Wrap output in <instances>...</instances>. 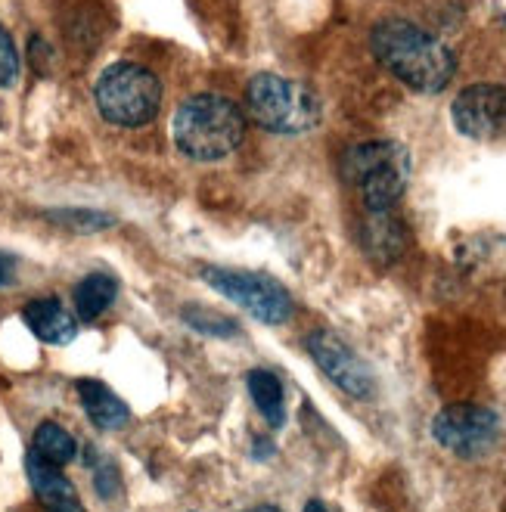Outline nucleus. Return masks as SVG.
<instances>
[{"mask_svg":"<svg viewBox=\"0 0 506 512\" xmlns=\"http://www.w3.org/2000/svg\"><path fill=\"white\" fill-rule=\"evenodd\" d=\"M370 44L379 63L416 94H438L457 72V59L448 44L407 19H382L373 28Z\"/></svg>","mask_w":506,"mask_h":512,"instance_id":"nucleus-1","label":"nucleus"},{"mask_svg":"<svg viewBox=\"0 0 506 512\" xmlns=\"http://www.w3.org/2000/svg\"><path fill=\"white\" fill-rule=\"evenodd\" d=\"M177 149L193 162H218L240 149L246 137V115L221 94H199L181 103L171 125Z\"/></svg>","mask_w":506,"mask_h":512,"instance_id":"nucleus-2","label":"nucleus"},{"mask_svg":"<svg viewBox=\"0 0 506 512\" xmlns=\"http://www.w3.org/2000/svg\"><path fill=\"white\" fill-rule=\"evenodd\" d=\"M342 174L357 187L370 212H389L404 196L410 159L407 149L395 140H373L351 146L342 159Z\"/></svg>","mask_w":506,"mask_h":512,"instance_id":"nucleus-3","label":"nucleus"},{"mask_svg":"<svg viewBox=\"0 0 506 512\" xmlns=\"http://www.w3.org/2000/svg\"><path fill=\"white\" fill-rule=\"evenodd\" d=\"M246 109L255 122L274 134L299 137L320 125V100L314 90L280 75H255L246 87Z\"/></svg>","mask_w":506,"mask_h":512,"instance_id":"nucleus-4","label":"nucleus"},{"mask_svg":"<svg viewBox=\"0 0 506 512\" xmlns=\"http://www.w3.org/2000/svg\"><path fill=\"white\" fill-rule=\"evenodd\" d=\"M100 115L115 128H143L162 109V84L140 63H112L94 87Z\"/></svg>","mask_w":506,"mask_h":512,"instance_id":"nucleus-5","label":"nucleus"},{"mask_svg":"<svg viewBox=\"0 0 506 512\" xmlns=\"http://www.w3.org/2000/svg\"><path fill=\"white\" fill-rule=\"evenodd\" d=\"M199 277L212 286L215 292H221L224 298H230L233 305H240L246 314H252L255 320L267 323V326H280L292 317V298L289 292L264 274H255V270H233V267H202Z\"/></svg>","mask_w":506,"mask_h":512,"instance_id":"nucleus-6","label":"nucleus"},{"mask_svg":"<svg viewBox=\"0 0 506 512\" xmlns=\"http://www.w3.org/2000/svg\"><path fill=\"white\" fill-rule=\"evenodd\" d=\"M432 435L444 450H451L457 457H482L500 435V419L488 407L454 404L432 419Z\"/></svg>","mask_w":506,"mask_h":512,"instance_id":"nucleus-7","label":"nucleus"},{"mask_svg":"<svg viewBox=\"0 0 506 512\" xmlns=\"http://www.w3.org/2000/svg\"><path fill=\"white\" fill-rule=\"evenodd\" d=\"M454 125L472 140H491L506 131V87L503 84H472L460 90L454 106Z\"/></svg>","mask_w":506,"mask_h":512,"instance_id":"nucleus-8","label":"nucleus"},{"mask_svg":"<svg viewBox=\"0 0 506 512\" xmlns=\"http://www.w3.org/2000/svg\"><path fill=\"white\" fill-rule=\"evenodd\" d=\"M308 351L317 360V367L330 376L351 398H370L373 395V373L339 336L317 329L308 336Z\"/></svg>","mask_w":506,"mask_h":512,"instance_id":"nucleus-9","label":"nucleus"},{"mask_svg":"<svg viewBox=\"0 0 506 512\" xmlns=\"http://www.w3.org/2000/svg\"><path fill=\"white\" fill-rule=\"evenodd\" d=\"M25 326L47 345H69L78 336V320L63 308L59 298H35L22 311Z\"/></svg>","mask_w":506,"mask_h":512,"instance_id":"nucleus-10","label":"nucleus"},{"mask_svg":"<svg viewBox=\"0 0 506 512\" xmlns=\"http://www.w3.org/2000/svg\"><path fill=\"white\" fill-rule=\"evenodd\" d=\"M78 398H81V407H84L87 419H91V423L97 429H103V432L122 429L131 419L128 404L118 398L109 385H103L100 379H81L78 382Z\"/></svg>","mask_w":506,"mask_h":512,"instance_id":"nucleus-11","label":"nucleus"},{"mask_svg":"<svg viewBox=\"0 0 506 512\" xmlns=\"http://www.w3.org/2000/svg\"><path fill=\"white\" fill-rule=\"evenodd\" d=\"M25 472H28V481H32V488H35V494H38V500L44 503L47 512H56L63 506L78 503V494L72 488V481L63 475V466H53V463L41 460L35 450H28Z\"/></svg>","mask_w":506,"mask_h":512,"instance_id":"nucleus-12","label":"nucleus"},{"mask_svg":"<svg viewBox=\"0 0 506 512\" xmlns=\"http://www.w3.org/2000/svg\"><path fill=\"white\" fill-rule=\"evenodd\" d=\"M115 295H118V283L109 274H87L75 286V311L84 323H94L100 314L109 311Z\"/></svg>","mask_w":506,"mask_h":512,"instance_id":"nucleus-13","label":"nucleus"},{"mask_svg":"<svg viewBox=\"0 0 506 512\" xmlns=\"http://www.w3.org/2000/svg\"><path fill=\"white\" fill-rule=\"evenodd\" d=\"M246 382H249V395H252L255 407L261 410V416H264L274 429H280V426H283V419H286L283 382H280L271 370H252Z\"/></svg>","mask_w":506,"mask_h":512,"instance_id":"nucleus-14","label":"nucleus"},{"mask_svg":"<svg viewBox=\"0 0 506 512\" xmlns=\"http://www.w3.org/2000/svg\"><path fill=\"white\" fill-rule=\"evenodd\" d=\"M32 450H35V454H38L41 460H47V463H53V466H66V463H72L75 454H78V441H75L63 426H56V423H41V426L35 429Z\"/></svg>","mask_w":506,"mask_h":512,"instance_id":"nucleus-15","label":"nucleus"},{"mask_svg":"<svg viewBox=\"0 0 506 512\" xmlns=\"http://www.w3.org/2000/svg\"><path fill=\"white\" fill-rule=\"evenodd\" d=\"M364 239H367V249L376 258H382V261H392L401 252V246H404L401 227L389 215H385V212H373V221H370Z\"/></svg>","mask_w":506,"mask_h":512,"instance_id":"nucleus-16","label":"nucleus"},{"mask_svg":"<svg viewBox=\"0 0 506 512\" xmlns=\"http://www.w3.org/2000/svg\"><path fill=\"white\" fill-rule=\"evenodd\" d=\"M184 320L196 329V333H202V336L230 339V336L240 333V326H236V320H233V317L218 314V311L205 308V305H187V308H184Z\"/></svg>","mask_w":506,"mask_h":512,"instance_id":"nucleus-17","label":"nucleus"},{"mask_svg":"<svg viewBox=\"0 0 506 512\" xmlns=\"http://www.w3.org/2000/svg\"><path fill=\"white\" fill-rule=\"evenodd\" d=\"M47 218L69 227V230H78V233H94V230L115 224V218H109L103 212H91V208H66V212H50Z\"/></svg>","mask_w":506,"mask_h":512,"instance_id":"nucleus-18","label":"nucleus"},{"mask_svg":"<svg viewBox=\"0 0 506 512\" xmlns=\"http://www.w3.org/2000/svg\"><path fill=\"white\" fill-rule=\"evenodd\" d=\"M19 78V53L7 28L0 25V87H13Z\"/></svg>","mask_w":506,"mask_h":512,"instance_id":"nucleus-19","label":"nucleus"},{"mask_svg":"<svg viewBox=\"0 0 506 512\" xmlns=\"http://www.w3.org/2000/svg\"><path fill=\"white\" fill-rule=\"evenodd\" d=\"M87 466H94V485H97V494L100 497H115L118 494V469L115 463H109L106 457L103 460H87Z\"/></svg>","mask_w":506,"mask_h":512,"instance_id":"nucleus-20","label":"nucleus"},{"mask_svg":"<svg viewBox=\"0 0 506 512\" xmlns=\"http://www.w3.org/2000/svg\"><path fill=\"white\" fill-rule=\"evenodd\" d=\"M13 277H16V258L0 255V286H10Z\"/></svg>","mask_w":506,"mask_h":512,"instance_id":"nucleus-21","label":"nucleus"},{"mask_svg":"<svg viewBox=\"0 0 506 512\" xmlns=\"http://www.w3.org/2000/svg\"><path fill=\"white\" fill-rule=\"evenodd\" d=\"M302 512H330V509H326V506H323L320 500H311V503H308V506H305Z\"/></svg>","mask_w":506,"mask_h":512,"instance_id":"nucleus-22","label":"nucleus"},{"mask_svg":"<svg viewBox=\"0 0 506 512\" xmlns=\"http://www.w3.org/2000/svg\"><path fill=\"white\" fill-rule=\"evenodd\" d=\"M243 512H280V509L271 506V503H264V506H252V509H243Z\"/></svg>","mask_w":506,"mask_h":512,"instance_id":"nucleus-23","label":"nucleus"},{"mask_svg":"<svg viewBox=\"0 0 506 512\" xmlns=\"http://www.w3.org/2000/svg\"><path fill=\"white\" fill-rule=\"evenodd\" d=\"M56 512H84L81 503H72V506H63V509H56Z\"/></svg>","mask_w":506,"mask_h":512,"instance_id":"nucleus-24","label":"nucleus"},{"mask_svg":"<svg viewBox=\"0 0 506 512\" xmlns=\"http://www.w3.org/2000/svg\"><path fill=\"white\" fill-rule=\"evenodd\" d=\"M503 25H506V16H503Z\"/></svg>","mask_w":506,"mask_h":512,"instance_id":"nucleus-25","label":"nucleus"}]
</instances>
